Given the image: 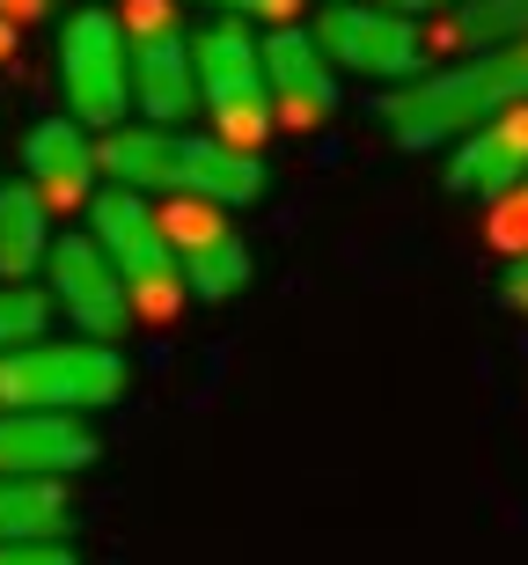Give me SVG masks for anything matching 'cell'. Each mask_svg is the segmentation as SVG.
Returning a JSON list of instances; mask_svg holds the SVG:
<instances>
[{"mask_svg":"<svg viewBox=\"0 0 528 565\" xmlns=\"http://www.w3.org/2000/svg\"><path fill=\"white\" fill-rule=\"evenodd\" d=\"M0 565H82L66 544H0Z\"/></svg>","mask_w":528,"mask_h":565,"instance_id":"20","label":"cell"},{"mask_svg":"<svg viewBox=\"0 0 528 565\" xmlns=\"http://www.w3.org/2000/svg\"><path fill=\"white\" fill-rule=\"evenodd\" d=\"M492 235H499V243H507L514 257L528 250V184H521V191H507V199H499V213H492Z\"/></svg>","mask_w":528,"mask_h":565,"instance_id":"19","label":"cell"},{"mask_svg":"<svg viewBox=\"0 0 528 565\" xmlns=\"http://www.w3.org/2000/svg\"><path fill=\"white\" fill-rule=\"evenodd\" d=\"M126 397V353L96 338H30L0 353V412H104Z\"/></svg>","mask_w":528,"mask_h":565,"instance_id":"2","label":"cell"},{"mask_svg":"<svg viewBox=\"0 0 528 565\" xmlns=\"http://www.w3.org/2000/svg\"><path fill=\"white\" fill-rule=\"evenodd\" d=\"M162 235H170V250H176V279H184L198 301H235V294L250 287V243L220 221V206L176 199V206L162 213Z\"/></svg>","mask_w":528,"mask_h":565,"instance_id":"8","label":"cell"},{"mask_svg":"<svg viewBox=\"0 0 528 565\" xmlns=\"http://www.w3.org/2000/svg\"><path fill=\"white\" fill-rule=\"evenodd\" d=\"M448 30H455V44H463V52H499V44H521L528 38V0H463Z\"/></svg>","mask_w":528,"mask_h":565,"instance_id":"16","label":"cell"},{"mask_svg":"<svg viewBox=\"0 0 528 565\" xmlns=\"http://www.w3.org/2000/svg\"><path fill=\"white\" fill-rule=\"evenodd\" d=\"M514 104H528V38L499 44V52H470L463 66H441V74L403 82L381 104V126H389V140L403 154H425V147L470 140L485 118H499Z\"/></svg>","mask_w":528,"mask_h":565,"instance_id":"1","label":"cell"},{"mask_svg":"<svg viewBox=\"0 0 528 565\" xmlns=\"http://www.w3.org/2000/svg\"><path fill=\"white\" fill-rule=\"evenodd\" d=\"M88 243L110 257V273L126 287V309L132 316H176L184 309V279H176V250L162 235V213L140 199V191H96L88 199Z\"/></svg>","mask_w":528,"mask_h":565,"instance_id":"3","label":"cell"},{"mask_svg":"<svg viewBox=\"0 0 528 565\" xmlns=\"http://www.w3.org/2000/svg\"><path fill=\"white\" fill-rule=\"evenodd\" d=\"M44 279H52V309H66V323L82 338H96V345H110V338L132 323L126 309V287H118V273H110V257L88 243V235H52V250H44Z\"/></svg>","mask_w":528,"mask_h":565,"instance_id":"10","label":"cell"},{"mask_svg":"<svg viewBox=\"0 0 528 565\" xmlns=\"http://www.w3.org/2000/svg\"><path fill=\"white\" fill-rule=\"evenodd\" d=\"M375 8H389V15H411V8H419L425 15V8H463V0H375Z\"/></svg>","mask_w":528,"mask_h":565,"instance_id":"23","label":"cell"},{"mask_svg":"<svg viewBox=\"0 0 528 565\" xmlns=\"http://www.w3.org/2000/svg\"><path fill=\"white\" fill-rule=\"evenodd\" d=\"M507 309H521V316H528V250L507 265Z\"/></svg>","mask_w":528,"mask_h":565,"instance_id":"22","label":"cell"},{"mask_svg":"<svg viewBox=\"0 0 528 565\" xmlns=\"http://www.w3.org/2000/svg\"><path fill=\"white\" fill-rule=\"evenodd\" d=\"M8 52H15V30H8V22H0V60H8Z\"/></svg>","mask_w":528,"mask_h":565,"instance_id":"24","label":"cell"},{"mask_svg":"<svg viewBox=\"0 0 528 565\" xmlns=\"http://www.w3.org/2000/svg\"><path fill=\"white\" fill-rule=\"evenodd\" d=\"M257 66H265V96H272V132H316L331 110H338V74L316 52V38L301 22H279L272 38L257 44Z\"/></svg>","mask_w":528,"mask_h":565,"instance_id":"9","label":"cell"},{"mask_svg":"<svg viewBox=\"0 0 528 565\" xmlns=\"http://www.w3.org/2000/svg\"><path fill=\"white\" fill-rule=\"evenodd\" d=\"M198 8H220V22H294L301 0H198Z\"/></svg>","mask_w":528,"mask_h":565,"instance_id":"18","label":"cell"},{"mask_svg":"<svg viewBox=\"0 0 528 565\" xmlns=\"http://www.w3.org/2000/svg\"><path fill=\"white\" fill-rule=\"evenodd\" d=\"M96 462V434L66 412H0V478H66Z\"/></svg>","mask_w":528,"mask_h":565,"instance_id":"12","label":"cell"},{"mask_svg":"<svg viewBox=\"0 0 528 565\" xmlns=\"http://www.w3.org/2000/svg\"><path fill=\"white\" fill-rule=\"evenodd\" d=\"M521 184H528V104H514L499 118H485L470 140H455L448 191H463V199H507Z\"/></svg>","mask_w":528,"mask_h":565,"instance_id":"11","label":"cell"},{"mask_svg":"<svg viewBox=\"0 0 528 565\" xmlns=\"http://www.w3.org/2000/svg\"><path fill=\"white\" fill-rule=\"evenodd\" d=\"M74 522L60 478H0V544H60Z\"/></svg>","mask_w":528,"mask_h":565,"instance_id":"15","label":"cell"},{"mask_svg":"<svg viewBox=\"0 0 528 565\" xmlns=\"http://www.w3.org/2000/svg\"><path fill=\"white\" fill-rule=\"evenodd\" d=\"M60 0H0V22L15 30V22H37V15H52Z\"/></svg>","mask_w":528,"mask_h":565,"instance_id":"21","label":"cell"},{"mask_svg":"<svg viewBox=\"0 0 528 565\" xmlns=\"http://www.w3.org/2000/svg\"><path fill=\"white\" fill-rule=\"evenodd\" d=\"M44 323H52V301H44L37 287H0V353L44 338Z\"/></svg>","mask_w":528,"mask_h":565,"instance_id":"17","label":"cell"},{"mask_svg":"<svg viewBox=\"0 0 528 565\" xmlns=\"http://www.w3.org/2000/svg\"><path fill=\"white\" fill-rule=\"evenodd\" d=\"M191 88L213 110V140L257 154V140L272 132V96H265V66H257V38L243 22H206L191 38Z\"/></svg>","mask_w":528,"mask_h":565,"instance_id":"4","label":"cell"},{"mask_svg":"<svg viewBox=\"0 0 528 565\" xmlns=\"http://www.w3.org/2000/svg\"><path fill=\"white\" fill-rule=\"evenodd\" d=\"M22 169H30V191H37L44 206H82V199H96V140H88L74 118L30 126Z\"/></svg>","mask_w":528,"mask_h":565,"instance_id":"13","label":"cell"},{"mask_svg":"<svg viewBox=\"0 0 528 565\" xmlns=\"http://www.w3.org/2000/svg\"><path fill=\"white\" fill-rule=\"evenodd\" d=\"M44 250H52V206L30 184H0V287L44 273Z\"/></svg>","mask_w":528,"mask_h":565,"instance_id":"14","label":"cell"},{"mask_svg":"<svg viewBox=\"0 0 528 565\" xmlns=\"http://www.w3.org/2000/svg\"><path fill=\"white\" fill-rule=\"evenodd\" d=\"M126 15H132V30H126V96L148 126L176 132L184 110L198 104V88H191V38L170 22L162 0H132Z\"/></svg>","mask_w":528,"mask_h":565,"instance_id":"5","label":"cell"},{"mask_svg":"<svg viewBox=\"0 0 528 565\" xmlns=\"http://www.w3.org/2000/svg\"><path fill=\"white\" fill-rule=\"evenodd\" d=\"M316 52L338 66H359V74H375V82H419L425 66V38L411 15H389V8H367V0H331L323 22L309 30Z\"/></svg>","mask_w":528,"mask_h":565,"instance_id":"7","label":"cell"},{"mask_svg":"<svg viewBox=\"0 0 528 565\" xmlns=\"http://www.w3.org/2000/svg\"><path fill=\"white\" fill-rule=\"evenodd\" d=\"M60 88L74 126H126V30L110 8H82L60 30Z\"/></svg>","mask_w":528,"mask_h":565,"instance_id":"6","label":"cell"}]
</instances>
